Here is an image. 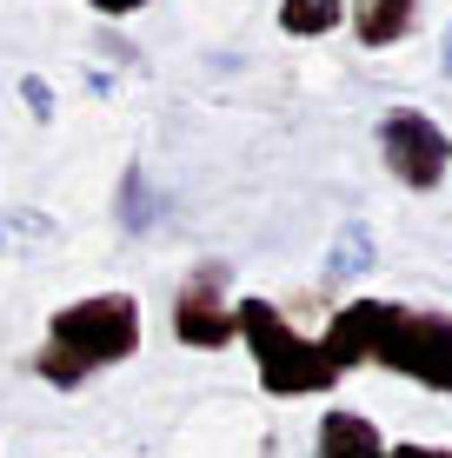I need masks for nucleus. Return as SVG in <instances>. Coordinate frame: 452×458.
I'll use <instances>...</instances> for the list:
<instances>
[{
	"mask_svg": "<svg viewBox=\"0 0 452 458\" xmlns=\"http://www.w3.org/2000/svg\"><path fill=\"white\" fill-rule=\"evenodd\" d=\"M233 333L246 339L260 392H273V399H306V392L339 386V372H333V359L320 352V339H306L273 299H233Z\"/></svg>",
	"mask_w": 452,
	"mask_h": 458,
	"instance_id": "obj_3",
	"label": "nucleus"
},
{
	"mask_svg": "<svg viewBox=\"0 0 452 458\" xmlns=\"http://www.w3.org/2000/svg\"><path fill=\"white\" fill-rule=\"evenodd\" d=\"M320 458H386V438L380 425L366 412H346V405H333V412L320 419V438H313Z\"/></svg>",
	"mask_w": 452,
	"mask_h": 458,
	"instance_id": "obj_6",
	"label": "nucleus"
},
{
	"mask_svg": "<svg viewBox=\"0 0 452 458\" xmlns=\"http://www.w3.org/2000/svg\"><path fill=\"white\" fill-rule=\"evenodd\" d=\"M413 21H419V0H366V7H353V40L386 54L413 34Z\"/></svg>",
	"mask_w": 452,
	"mask_h": 458,
	"instance_id": "obj_7",
	"label": "nucleus"
},
{
	"mask_svg": "<svg viewBox=\"0 0 452 458\" xmlns=\"http://www.w3.org/2000/svg\"><path fill=\"white\" fill-rule=\"evenodd\" d=\"M380 160L406 193H432L452 173V133L426 106H393V114H380Z\"/></svg>",
	"mask_w": 452,
	"mask_h": 458,
	"instance_id": "obj_4",
	"label": "nucleus"
},
{
	"mask_svg": "<svg viewBox=\"0 0 452 458\" xmlns=\"http://www.w3.org/2000/svg\"><path fill=\"white\" fill-rule=\"evenodd\" d=\"M60 240V226L47 213H0V252H13V246H54Z\"/></svg>",
	"mask_w": 452,
	"mask_h": 458,
	"instance_id": "obj_11",
	"label": "nucleus"
},
{
	"mask_svg": "<svg viewBox=\"0 0 452 458\" xmlns=\"http://www.w3.org/2000/svg\"><path fill=\"white\" fill-rule=\"evenodd\" d=\"M21 100H27V114H34L40 126L54 120V87H47L40 73H27V81H21Z\"/></svg>",
	"mask_w": 452,
	"mask_h": 458,
	"instance_id": "obj_12",
	"label": "nucleus"
},
{
	"mask_svg": "<svg viewBox=\"0 0 452 458\" xmlns=\"http://www.w3.org/2000/svg\"><path fill=\"white\" fill-rule=\"evenodd\" d=\"M320 352L333 359L339 378L353 366H380V372H399L413 386L452 399V312L399 306V299H346L326 319Z\"/></svg>",
	"mask_w": 452,
	"mask_h": 458,
	"instance_id": "obj_1",
	"label": "nucleus"
},
{
	"mask_svg": "<svg viewBox=\"0 0 452 458\" xmlns=\"http://www.w3.org/2000/svg\"><path fill=\"white\" fill-rule=\"evenodd\" d=\"M174 339L193 345V352H226L233 339V299H226V266L220 259H200L193 273L180 279L174 293Z\"/></svg>",
	"mask_w": 452,
	"mask_h": 458,
	"instance_id": "obj_5",
	"label": "nucleus"
},
{
	"mask_svg": "<svg viewBox=\"0 0 452 458\" xmlns=\"http://www.w3.org/2000/svg\"><path fill=\"white\" fill-rule=\"evenodd\" d=\"M439 73L452 81V21H446V40H439Z\"/></svg>",
	"mask_w": 452,
	"mask_h": 458,
	"instance_id": "obj_15",
	"label": "nucleus"
},
{
	"mask_svg": "<svg viewBox=\"0 0 452 458\" xmlns=\"http://www.w3.org/2000/svg\"><path fill=\"white\" fill-rule=\"evenodd\" d=\"M133 352H140V299L133 293H87L47 319V345L34 352V372L54 392H73L93 372L127 366Z\"/></svg>",
	"mask_w": 452,
	"mask_h": 458,
	"instance_id": "obj_2",
	"label": "nucleus"
},
{
	"mask_svg": "<svg viewBox=\"0 0 452 458\" xmlns=\"http://www.w3.org/2000/svg\"><path fill=\"white\" fill-rule=\"evenodd\" d=\"M372 259H380L372 226H366V219H346V226L333 233V252H326V286H353V279H366Z\"/></svg>",
	"mask_w": 452,
	"mask_h": 458,
	"instance_id": "obj_8",
	"label": "nucleus"
},
{
	"mask_svg": "<svg viewBox=\"0 0 452 458\" xmlns=\"http://www.w3.org/2000/svg\"><path fill=\"white\" fill-rule=\"evenodd\" d=\"M87 7H93V13H107V21H120V13H140L147 0H87Z\"/></svg>",
	"mask_w": 452,
	"mask_h": 458,
	"instance_id": "obj_14",
	"label": "nucleus"
},
{
	"mask_svg": "<svg viewBox=\"0 0 452 458\" xmlns=\"http://www.w3.org/2000/svg\"><path fill=\"white\" fill-rule=\"evenodd\" d=\"M346 21V0H279V34L293 40H320Z\"/></svg>",
	"mask_w": 452,
	"mask_h": 458,
	"instance_id": "obj_9",
	"label": "nucleus"
},
{
	"mask_svg": "<svg viewBox=\"0 0 452 458\" xmlns=\"http://www.w3.org/2000/svg\"><path fill=\"white\" fill-rule=\"evenodd\" d=\"M153 219H160V193H153V180L133 160L127 173H120V226L127 233H153Z\"/></svg>",
	"mask_w": 452,
	"mask_h": 458,
	"instance_id": "obj_10",
	"label": "nucleus"
},
{
	"mask_svg": "<svg viewBox=\"0 0 452 458\" xmlns=\"http://www.w3.org/2000/svg\"><path fill=\"white\" fill-rule=\"evenodd\" d=\"M386 458H452V445H386Z\"/></svg>",
	"mask_w": 452,
	"mask_h": 458,
	"instance_id": "obj_13",
	"label": "nucleus"
}]
</instances>
